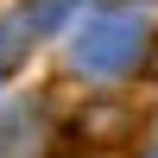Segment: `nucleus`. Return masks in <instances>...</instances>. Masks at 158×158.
Masks as SVG:
<instances>
[{
    "label": "nucleus",
    "instance_id": "obj_1",
    "mask_svg": "<svg viewBox=\"0 0 158 158\" xmlns=\"http://www.w3.org/2000/svg\"><path fill=\"white\" fill-rule=\"evenodd\" d=\"M139 57H146V19H139L133 6H120V13H95V19L76 32V44H70V70L95 76V82L139 70Z\"/></svg>",
    "mask_w": 158,
    "mask_h": 158
},
{
    "label": "nucleus",
    "instance_id": "obj_2",
    "mask_svg": "<svg viewBox=\"0 0 158 158\" xmlns=\"http://www.w3.org/2000/svg\"><path fill=\"white\" fill-rule=\"evenodd\" d=\"M82 133H89V139H120V133H127V114H120V108H89V114H82Z\"/></svg>",
    "mask_w": 158,
    "mask_h": 158
},
{
    "label": "nucleus",
    "instance_id": "obj_3",
    "mask_svg": "<svg viewBox=\"0 0 158 158\" xmlns=\"http://www.w3.org/2000/svg\"><path fill=\"white\" fill-rule=\"evenodd\" d=\"M63 6H70V0H32V6H25V32H51V25L63 19Z\"/></svg>",
    "mask_w": 158,
    "mask_h": 158
},
{
    "label": "nucleus",
    "instance_id": "obj_4",
    "mask_svg": "<svg viewBox=\"0 0 158 158\" xmlns=\"http://www.w3.org/2000/svg\"><path fill=\"white\" fill-rule=\"evenodd\" d=\"M13 44H25V32H19V25H6V32H0V70H6V57H13Z\"/></svg>",
    "mask_w": 158,
    "mask_h": 158
}]
</instances>
